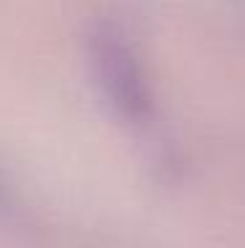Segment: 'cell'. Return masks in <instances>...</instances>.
Returning a JSON list of instances; mask_svg holds the SVG:
<instances>
[{"label": "cell", "mask_w": 245, "mask_h": 248, "mask_svg": "<svg viewBox=\"0 0 245 248\" xmlns=\"http://www.w3.org/2000/svg\"><path fill=\"white\" fill-rule=\"evenodd\" d=\"M87 61L101 95L119 119L148 127L156 116V98L135 48L114 24H95L87 34Z\"/></svg>", "instance_id": "6da1fadb"}, {"label": "cell", "mask_w": 245, "mask_h": 248, "mask_svg": "<svg viewBox=\"0 0 245 248\" xmlns=\"http://www.w3.org/2000/svg\"><path fill=\"white\" fill-rule=\"evenodd\" d=\"M14 224H19V203L0 177V227H14Z\"/></svg>", "instance_id": "7a4b0ae2"}]
</instances>
